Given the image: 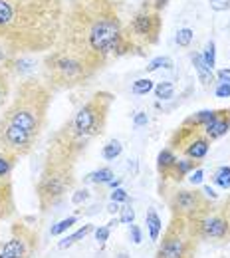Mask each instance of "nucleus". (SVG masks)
<instances>
[{
    "mask_svg": "<svg viewBox=\"0 0 230 258\" xmlns=\"http://www.w3.org/2000/svg\"><path fill=\"white\" fill-rule=\"evenodd\" d=\"M101 68L111 54L131 52L113 0H71L64 12L58 44Z\"/></svg>",
    "mask_w": 230,
    "mask_h": 258,
    "instance_id": "f257e3e1",
    "label": "nucleus"
},
{
    "mask_svg": "<svg viewBox=\"0 0 230 258\" xmlns=\"http://www.w3.org/2000/svg\"><path fill=\"white\" fill-rule=\"evenodd\" d=\"M62 0H0V42L18 52H42L58 44Z\"/></svg>",
    "mask_w": 230,
    "mask_h": 258,
    "instance_id": "f03ea898",
    "label": "nucleus"
},
{
    "mask_svg": "<svg viewBox=\"0 0 230 258\" xmlns=\"http://www.w3.org/2000/svg\"><path fill=\"white\" fill-rule=\"evenodd\" d=\"M52 88L40 80H22L0 117V149L24 157L34 149L46 127Z\"/></svg>",
    "mask_w": 230,
    "mask_h": 258,
    "instance_id": "7ed1b4c3",
    "label": "nucleus"
},
{
    "mask_svg": "<svg viewBox=\"0 0 230 258\" xmlns=\"http://www.w3.org/2000/svg\"><path fill=\"white\" fill-rule=\"evenodd\" d=\"M96 72L98 68H94L90 60L62 46H54L44 60L46 82L50 88H56V90H71V88L84 86Z\"/></svg>",
    "mask_w": 230,
    "mask_h": 258,
    "instance_id": "20e7f679",
    "label": "nucleus"
},
{
    "mask_svg": "<svg viewBox=\"0 0 230 258\" xmlns=\"http://www.w3.org/2000/svg\"><path fill=\"white\" fill-rule=\"evenodd\" d=\"M73 185H75L73 165L46 159L40 179L36 183V199L40 211L48 213L52 207H56L73 189Z\"/></svg>",
    "mask_w": 230,
    "mask_h": 258,
    "instance_id": "39448f33",
    "label": "nucleus"
},
{
    "mask_svg": "<svg viewBox=\"0 0 230 258\" xmlns=\"http://www.w3.org/2000/svg\"><path fill=\"white\" fill-rule=\"evenodd\" d=\"M113 99L115 97L109 92L94 94L78 109V113L71 117L73 127L78 129L84 137H88V139H94V137L101 135L103 129H105V123H107V115H109Z\"/></svg>",
    "mask_w": 230,
    "mask_h": 258,
    "instance_id": "423d86ee",
    "label": "nucleus"
},
{
    "mask_svg": "<svg viewBox=\"0 0 230 258\" xmlns=\"http://www.w3.org/2000/svg\"><path fill=\"white\" fill-rule=\"evenodd\" d=\"M198 240L189 232L185 219L171 217L165 228L163 238H159V246L155 258H195Z\"/></svg>",
    "mask_w": 230,
    "mask_h": 258,
    "instance_id": "0eeeda50",
    "label": "nucleus"
},
{
    "mask_svg": "<svg viewBox=\"0 0 230 258\" xmlns=\"http://www.w3.org/2000/svg\"><path fill=\"white\" fill-rule=\"evenodd\" d=\"M92 139L84 137L78 129L73 127V121L69 119V121H66L62 127L52 135L50 145H48V151H46V159L62 161L75 167L78 159L88 149V143Z\"/></svg>",
    "mask_w": 230,
    "mask_h": 258,
    "instance_id": "6e6552de",
    "label": "nucleus"
},
{
    "mask_svg": "<svg viewBox=\"0 0 230 258\" xmlns=\"http://www.w3.org/2000/svg\"><path fill=\"white\" fill-rule=\"evenodd\" d=\"M210 139L204 135L202 127H195V125H187L183 123L177 129L171 139H169V149H173L175 153L193 159V161H204L208 151H210Z\"/></svg>",
    "mask_w": 230,
    "mask_h": 258,
    "instance_id": "1a4fd4ad",
    "label": "nucleus"
},
{
    "mask_svg": "<svg viewBox=\"0 0 230 258\" xmlns=\"http://www.w3.org/2000/svg\"><path fill=\"white\" fill-rule=\"evenodd\" d=\"M187 226L198 242H230V223L216 205L210 211L187 221Z\"/></svg>",
    "mask_w": 230,
    "mask_h": 258,
    "instance_id": "9d476101",
    "label": "nucleus"
},
{
    "mask_svg": "<svg viewBox=\"0 0 230 258\" xmlns=\"http://www.w3.org/2000/svg\"><path fill=\"white\" fill-rule=\"evenodd\" d=\"M159 32H161V16L159 10L155 8H143L141 12H137L129 24V32L123 30L133 50L155 44L159 40Z\"/></svg>",
    "mask_w": 230,
    "mask_h": 258,
    "instance_id": "9b49d317",
    "label": "nucleus"
},
{
    "mask_svg": "<svg viewBox=\"0 0 230 258\" xmlns=\"http://www.w3.org/2000/svg\"><path fill=\"white\" fill-rule=\"evenodd\" d=\"M167 205L171 217H179L185 221H191L214 207L212 201L198 189H179L167 199Z\"/></svg>",
    "mask_w": 230,
    "mask_h": 258,
    "instance_id": "f8f14e48",
    "label": "nucleus"
},
{
    "mask_svg": "<svg viewBox=\"0 0 230 258\" xmlns=\"http://www.w3.org/2000/svg\"><path fill=\"white\" fill-rule=\"evenodd\" d=\"M40 246V234L38 230L24 225L22 221H16L10 226V238L0 244V252L10 258H32Z\"/></svg>",
    "mask_w": 230,
    "mask_h": 258,
    "instance_id": "ddd939ff",
    "label": "nucleus"
},
{
    "mask_svg": "<svg viewBox=\"0 0 230 258\" xmlns=\"http://www.w3.org/2000/svg\"><path fill=\"white\" fill-rule=\"evenodd\" d=\"M202 131L210 141L224 137L230 131V109H214L212 119L202 127Z\"/></svg>",
    "mask_w": 230,
    "mask_h": 258,
    "instance_id": "4468645a",
    "label": "nucleus"
},
{
    "mask_svg": "<svg viewBox=\"0 0 230 258\" xmlns=\"http://www.w3.org/2000/svg\"><path fill=\"white\" fill-rule=\"evenodd\" d=\"M16 211V203H14V189H12V181H4L0 179V223L8 221Z\"/></svg>",
    "mask_w": 230,
    "mask_h": 258,
    "instance_id": "2eb2a0df",
    "label": "nucleus"
},
{
    "mask_svg": "<svg viewBox=\"0 0 230 258\" xmlns=\"http://www.w3.org/2000/svg\"><path fill=\"white\" fill-rule=\"evenodd\" d=\"M198 167H200V161H193V159H187V157L177 159L173 171H171V175H169V179L175 181V183H181L183 179H187V177H189L195 169H198Z\"/></svg>",
    "mask_w": 230,
    "mask_h": 258,
    "instance_id": "dca6fc26",
    "label": "nucleus"
},
{
    "mask_svg": "<svg viewBox=\"0 0 230 258\" xmlns=\"http://www.w3.org/2000/svg\"><path fill=\"white\" fill-rule=\"evenodd\" d=\"M177 159H179L177 153L173 149H169V147H165V149L159 151V155H157V171H159L161 179H169V175H171Z\"/></svg>",
    "mask_w": 230,
    "mask_h": 258,
    "instance_id": "f3484780",
    "label": "nucleus"
},
{
    "mask_svg": "<svg viewBox=\"0 0 230 258\" xmlns=\"http://www.w3.org/2000/svg\"><path fill=\"white\" fill-rule=\"evenodd\" d=\"M145 225H147V230H149V238L153 242H157L161 238V232H163V221L161 217L157 215L155 209H149L147 215H145Z\"/></svg>",
    "mask_w": 230,
    "mask_h": 258,
    "instance_id": "a211bd4d",
    "label": "nucleus"
},
{
    "mask_svg": "<svg viewBox=\"0 0 230 258\" xmlns=\"http://www.w3.org/2000/svg\"><path fill=\"white\" fill-rule=\"evenodd\" d=\"M193 64H195V70H197L198 80L202 82V86H204V88H210V84L214 82V74H212V70L206 66L202 54H193Z\"/></svg>",
    "mask_w": 230,
    "mask_h": 258,
    "instance_id": "6ab92c4d",
    "label": "nucleus"
},
{
    "mask_svg": "<svg viewBox=\"0 0 230 258\" xmlns=\"http://www.w3.org/2000/svg\"><path fill=\"white\" fill-rule=\"evenodd\" d=\"M18 159H20V157H16V155H12V153L0 149V179L8 181V179L12 177V171H14Z\"/></svg>",
    "mask_w": 230,
    "mask_h": 258,
    "instance_id": "aec40b11",
    "label": "nucleus"
},
{
    "mask_svg": "<svg viewBox=\"0 0 230 258\" xmlns=\"http://www.w3.org/2000/svg\"><path fill=\"white\" fill-rule=\"evenodd\" d=\"M94 230H96V228H94V225H84L82 228H78L73 234H69V236H66L64 240H60V242H58V248H60V250H64V248H69V246H73L75 242L84 240V238H86L90 232H94Z\"/></svg>",
    "mask_w": 230,
    "mask_h": 258,
    "instance_id": "412c9836",
    "label": "nucleus"
},
{
    "mask_svg": "<svg viewBox=\"0 0 230 258\" xmlns=\"http://www.w3.org/2000/svg\"><path fill=\"white\" fill-rule=\"evenodd\" d=\"M113 179H115L113 171H111L109 167H101V169H98V171L90 173L86 181H90V183H96V185H107V183H109V181H113Z\"/></svg>",
    "mask_w": 230,
    "mask_h": 258,
    "instance_id": "4be33fe9",
    "label": "nucleus"
},
{
    "mask_svg": "<svg viewBox=\"0 0 230 258\" xmlns=\"http://www.w3.org/2000/svg\"><path fill=\"white\" fill-rule=\"evenodd\" d=\"M121 151H123V145H121L117 139H111V141H107V143L103 145L101 155H103L105 161H115V159L121 155Z\"/></svg>",
    "mask_w": 230,
    "mask_h": 258,
    "instance_id": "5701e85b",
    "label": "nucleus"
},
{
    "mask_svg": "<svg viewBox=\"0 0 230 258\" xmlns=\"http://www.w3.org/2000/svg\"><path fill=\"white\" fill-rule=\"evenodd\" d=\"M212 181L220 187V189H230V167L222 165L212 173Z\"/></svg>",
    "mask_w": 230,
    "mask_h": 258,
    "instance_id": "b1692460",
    "label": "nucleus"
},
{
    "mask_svg": "<svg viewBox=\"0 0 230 258\" xmlns=\"http://www.w3.org/2000/svg\"><path fill=\"white\" fill-rule=\"evenodd\" d=\"M78 221H80V219H78L75 215H71V217H67V219H62L60 223H56V225L50 228V234H52V236H60V234L67 232V230L75 225Z\"/></svg>",
    "mask_w": 230,
    "mask_h": 258,
    "instance_id": "393cba45",
    "label": "nucleus"
},
{
    "mask_svg": "<svg viewBox=\"0 0 230 258\" xmlns=\"http://www.w3.org/2000/svg\"><path fill=\"white\" fill-rule=\"evenodd\" d=\"M14 58H16V52L12 48H8L6 44L0 42V70H8L14 64Z\"/></svg>",
    "mask_w": 230,
    "mask_h": 258,
    "instance_id": "a878e982",
    "label": "nucleus"
},
{
    "mask_svg": "<svg viewBox=\"0 0 230 258\" xmlns=\"http://www.w3.org/2000/svg\"><path fill=\"white\" fill-rule=\"evenodd\" d=\"M10 96V76L6 70H0V107L6 103Z\"/></svg>",
    "mask_w": 230,
    "mask_h": 258,
    "instance_id": "bb28decb",
    "label": "nucleus"
},
{
    "mask_svg": "<svg viewBox=\"0 0 230 258\" xmlns=\"http://www.w3.org/2000/svg\"><path fill=\"white\" fill-rule=\"evenodd\" d=\"M153 92H155L157 99H171L175 96V86L171 82H161V84H157L153 88Z\"/></svg>",
    "mask_w": 230,
    "mask_h": 258,
    "instance_id": "cd10ccee",
    "label": "nucleus"
},
{
    "mask_svg": "<svg viewBox=\"0 0 230 258\" xmlns=\"http://www.w3.org/2000/svg\"><path fill=\"white\" fill-rule=\"evenodd\" d=\"M153 88H155V86H153V82H151L149 78H143V80H137V82L133 84L131 92L135 94V96H147Z\"/></svg>",
    "mask_w": 230,
    "mask_h": 258,
    "instance_id": "c85d7f7f",
    "label": "nucleus"
},
{
    "mask_svg": "<svg viewBox=\"0 0 230 258\" xmlns=\"http://www.w3.org/2000/svg\"><path fill=\"white\" fill-rule=\"evenodd\" d=\"M119 223L121 225H133L135 223V211L129 203H125L121 209H119Z\"/></svg>",
    "mask_w": 230,
    "mask_h": 258,
    "instance_id": "c756f323",
    "label": "nucleus"
},
{
    "mask_svg": "<svg viewBox=\"0 0 230 258\" xmlns=\"http://www.w3.org/2000/svg\"><path fill=\"white\" fill-rule=\"evenodd\" d=\"M193 36L195 32L191 30V28H181L179 32H177V44L181 46V48H187V46H191V42H193Z\"/></svg>",
    "mask_w": 230,
    "mask_h": 258,
    "instance_id": "7c9ffc66",
    "label": "nucleus"
},
{
    "mask_svg": "<svg viewBox=\"0 0 230 258\" xmlns=\"http://www.w3.org/2000/svg\"><path fill=\"white\" fill-rule=\"evenodd\" d=\"M171 68L173 66V60L171 58H167V56H159V58H155L151 64L147 66V72H155V70H159V68Z\"/></svg>",
    "mask_w": 230,
    "mask_h": 258,
    "instance_id": "2f4dec72",
    "label": "nucleus"
},
{
    "mask_svg": "<svg viewBox=\"0 0 230 258\" xmlns=\"http://www.w3.org/2000/svg\"><path fill=\"white\" fill-rule=\"evenodd\" d=\"M109 234H111V228H109L107 225L99 226V228H96V230H94V236H96V240H98L99 244L107 242V240H109Z\"/></svg>",
    "mask_w": 230,
    "mask_h": 258,
    "instance_id": "473e14b6",
    "label": "nucleus"
},
{
    "mask_svg": "<svg viewBox=\"0 0 230 258\" xmlns=\"http://www.w3.org/2000/svg\"><path fill=\"white\" fill-rule=\"evenodd\" d=\"M202 58H204V62H206V66H208L210 70L214 68V42H212V40L206 44V48H204V56H202Z\"/></svg>",
    "mask_w": 230,
    "mask_h": 258,
    "instance_id": "72a5a7b5",
    "label": "nucleus"
},
{
    "mask_svg": "<svg viewBox=\"0 0 230 258\" xmlns=\"http://www.w3.org/2000/svg\"><path fill=\"white\" fill-rule=\"evenodd\" d=\"M111 201H113V203H119V205H125V203H129V195H127L125 189L117 187V189H113V193H111Z\"/></svg>",
    "mask_w": 230,
    "mask_h": 258,
    "instance_id": "f704fd0d",
    "label": "nucleus"
},
{
    "mask_svg": "<svg viewBox=\"0 0 230 258\" xmlns=\"http://www.w3.org/2000/svg\"><path fill=\"white\" fill-rule=\"evenodd\" d=\"M90 199V191L84 187V189H80V191H75V193L71 195V203L73 205H84L86 201Z\"/></svg>",
    "mask_w": 230,
    "mask_h": 258,
    "instance_id": "c9c22d12",
    "label": "nucleus"
},
{
    "mask_svg": "<svg viewBox=\"0 0 230 258\" xmlns=\"http://www.w3.org/2000/svg\"><path fill=\"white\" fill-rule=\"evenodd\" d=\"M129 236H131L133 244H141L143 242V232L137 225H129Z\"/></svg>",
    "mask_w": 230,
    "mask_h": 258,
    "instance_id": "e433bc0d",
    "label": "nucleus"
},
{
    "mask_svg": "<svg viewBox=\"0 0 230 258\" xmlns=\"http://www.w3.org/2000/svg\"><path fill=\"white\" fill-rule=\"evenodd\" d=\"M214 94L216 97H230V84H218Z\"/></svg>",
    "mask_w": 230,
    "mask_h": 258,
    "instance_id": "4c0bfd02",
    "label": "nucleus"
},
{
    "mask_svg": "<svg viewBox=\"0 0 230 258\" xmlns=\"http://www.w3.org/2000/svg\"><path fill=\"white\" fill-rule=\"evenodd\" d=\"M147 121H149V117H147V113H145V111H139V113L135 115V119H133V123H135V127H141V125H147Z\"/></svg>",
    "mask_w": 230,
    "mask_h": 258,
    "instance_id": "58836bf2",
    "label": "nucleus"
},
{
    "mask_svg": "<svg viewBox=\"0 0 230 258\" xmlns=\"http://www.w3.org/2000/svg\"><path fill=\"white\" fill-rule=\"evenodd\" d=\"M218 209H220V213L226 217V221L230 223V195L222 201V205H218Z\"/></svg>",
    "mask_w": 230,
    "mask_h": 258,
    "instance_id": "ea45409f",
    "label": "nucleus"
},
{
    "mask_svg": "<svg viewBox=\"0 0 230 258\" xmlns=\"http://www.w3.org/2000/svg\"><path fill=\"white\" fill-rule=\"evenodd\" d=\"M216 82L218 84H230V70H218Z\"/></svg>",
    "mask_w": 230,
    "mask_h": 258,
    "instance_id": "a19ab883",
    "label": "nucleus"
},
{
    "mask_svg": "<svg viewBox=\"0 0 230 258\" xmlns=\"http://www.w3.org/2000/svg\"><path fill=\"white\" fill-rule=\"evenodd\" d=\"M191 183H193V185L202 183V169H200V167H198V169H195V171L191 173Z\"/></svg>",
    "mask_w": 230,
    "mask_h": 258,
    "instance_id": "79ce46f5",
    "label": "nucleus"
},
{
    "mask_svg": "<svg viewBox=\"0 0 230 258\" xmlns=\"http://www.w3.org/2000/svg\"><path fill=\"white\" fill-rule=\"evenodd\" d=\"M119 209H121V205H119V203H113V201H111V203L107 205V213H111V215L119 213Z\"/></svg>",
    "mask_w": 230,
    "mask_h": 258,
    "instance_id": "37998d69",
    "label": "nucleus"
},
{
    "mask_svg": "<svg viewBox=\"0 0 230 258\" xmlns=\"http://www.w3.org/2000/svg\"><path fill=\"white\" fill-rule=\"evenodd\" d=\"M202 193L206 195L208 199H216V193H214V191H212L210 187H202Z\"/></svg>",
    "mask_w": 230,
    "mask_h": 258,
    "instance_id": "c03bdc74",
    "label": "nucleus"
},
{
    "mask_svg": "<svg viewBox=\"0 0 230 258\" xmlns=\"http://www.w3.org/2000/svg\"><path fill=\"white\" fill-rule=\"evenodd\" d=\"M107 185H109V187H111V189H117V187H119V185H121V179H113V181H109V183H107Z\"/></svg>",
    "mask_w": 230,
    "mask_h": 258,
    "instance_id": "a18cd8bd",
    "label": "nucleus"
},
{
    "mask_svg": "<svg viewBox=\"0 0 230 258\" xmlns=\"http://www.w3.org/2000/svg\"><path fill=\"white\" fill-rule=\"evenodd\" d=\"M210 2H216V0H210Z\"/></svg>",
    "mask_w": 230,
    "mask_h": 258,
    "instance_id": "49530a36",
    "label": "nucleus"
}]
</instances>
